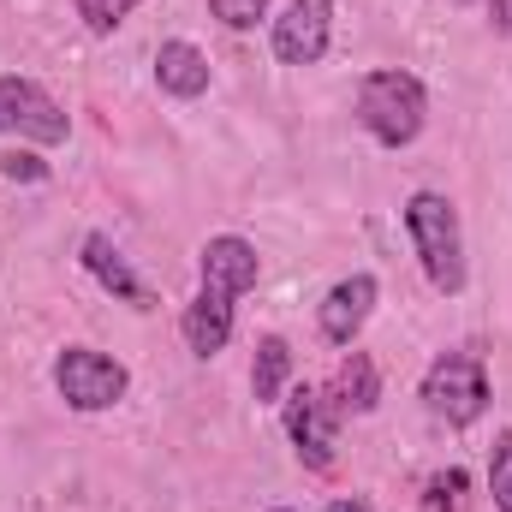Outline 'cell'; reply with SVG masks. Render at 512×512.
<instances>
[{
    "instance_id": "cell-1",
    "label": "cell",
    "mask_w": 512,
    "mask_h": 512,
    "mask_svg": "<svg viewBox=\"0 0 512 512\" xmlns=\"http://www.w3.org/2000/svg\"><path fill=\"white\" fill-rule=\"evenodd\" d=\"M423 120H429V90H423L417 72L382 66V72H364L358 78V126L370 131L382 149L417 143Z\"/></svg>"
},
{
    "instance_id": "cell-2",
    "label": "cell",
    "mask_w": 512,
    "mask_h": 512,
    "mask_svg": "<svg viewBox=\"0 0 512 512\" xmlns=\"http://www.w3.org/2000/svg\"><path fill=\"white\" fill-rule=\"evenodd\" d=\"M405 233H411V245H417V262H423L429 286H435L441 298H453V292L465 286V233H459L453 197H441V191H411V203H405Z\"/></svg>"
},
{
    "instance_id": "cell-3",
    "label": "cell",
    "mask_w": 512,
    "mask_h": 512,
    "mask_svg": "<svg viewBox=\"0 0 512 512\" xmlns=\"http://www.w3.org/2000/svg\"><path fill=\"white\" fill-rule=\"evenodd\" d=\"M423 405L435 417H447L453 429H471L489 411V370L477 352H441L423 370Z\"/></svg>"
},
{
    "instance_id": "cell-4",
    "label": "cell",
    "mask_w": 512,
    "mask_h": 512,
    "mask_svg": "<svg viewBox=\"0 0 512 512\" xmlns=\"http://www.w3.org/2000/svg\"><path fill=\"white\" fill-rule=\"evenodd\" d=\"M54 387H60V399L72 405V411H108V405H120L126 399V364L120 358H108V352H96V346H66L60 358H54Z\"/></svg>"
},
{
    "instance_id": "cell-5",
    "label": "cell",
    "mask_w": 512,
    "mask_h": 512,
    "mask_svg": "<svg viewBox=\"0 0 512 512\" xmlns=\"http://www.w3.org/2000/svg\"><path fill=\"white\" fill-rule=\"evenodd\" d=\"M0 131L24 143H66L72 120L36 78H0Z\"/></svg>"
},
{
    "instance_id": "cell-6",
    "label": "cell",
    "mask_w": 512,
    "mask_h": 512,
    "mask_svg": "<svg viewBox=\"0 0 512 512\" xmlns=\"http://www.w3.org/2000/svg\"><path fill=\"white\" fill-rule=\"evenodd\" d=\"M286 435L298 447V459L310 471H328L334 465V447H340V411L328 405L322 387H292L286 393Z\"/></svg>"
},
{
    "instance_id": "cell-7",
    "label": "cell",
    "mask_w": 512,
    "mask_h": 512,
    "mask_svg": "<svg viewBox=\"0 0 512 512\" xmlns=\"http://www.w3.org/2000/svg\"><path fill=\"white\" fill-rule=\"evenodd\" d=\"M268 42L280 66H316L334 42V0H286Z\"/></svg>"
},
{
    "instance_id": "cell-8",
    "label": "cell",
    "mask_w": 512,
    "mask_h": 512,
    "mask_svg": "<svg viewBox=\"0 0 512 512\" xmlns=\"http://www.w3.org/2000/svg\"><path fill=\"white\" fill-rule=\"evenodd\" d=\"M197 268H203V292L239 298V292H251V286H256V274H262V256H256L251 239H239V233H221V239H209V245H203Z\"/></svg>"
},
{
    "instance_id": "cell-9",
    "label": "cell",
    "mask_w": 512,
    "mask_h": 512,
    "mask_svg": "<svg viewBox=\"0 0 512 512\" xmlns=\"http://www.w3.org/2000/svg\"><path fill=\"white\" fill-rule=\"evenodd\" d=\"M376 274H346L328 298H322V340L328 346H352L358 334H364V322H370V310H376Z\"/></svg>"
},
{
    "instance_id": "cell-10",
    "label": "cell",
    "mask_w": 512,
    "mask_h": 512,
    "mask_svg": "<svg viewBox=\"0 0 512 512\" xmlns=\"http://www.w3.org/2000/svg\"><path fill=\"white\" fill-rule=\"evenodd\" d=\"M84 268H90V274L102 280V292H114L120 304H131V310H155V292L137 280V268L120 256V245H114L108 233H90V239H84Z\"/></svg>"
},
{
    "instance_id": "cell-11",
    "label": "cell",
    "mask_w": 512,
    "mask_h": 512,
    "mask_svg": "<svg viewBox=\"0 0 512 512\" xmlns=\"http://www.w3.org/2000/svg\"><path fill=\"white\" fill-rule=\"evenodd\" d=\"M179 334H185V346H191L197 358L227 352V340H233V298H221V292H197V298L185 304V316H179Z\"/></svg>"
},
{
    "instance_id": "cell-12",
    "label": "cell",
    "mask_w": 512,
    "mask_h": 512,
    "mask_svg": "<svg viewBox=\"0 0 512 512\" xmlns=\"http://www.w3.org/2000/svg\"><path fill=\"white\" fill-rule=\"evenodd\" d=\"M155 84L167 90V96H179V102H197L203 90H209V54L197 48V42H161V54H155Z\"/></svg>"
},
{
    "instance_id": "cell-13",
    "label": "cell",
    "mask_w": 512,
    "mask_h": 512,
    "mask_svg": "<svg viewBox=\"0 0 512 512\" xmlns=\"http://www.w3.org/2000/svg\"><path fill=\"white\" fill-rule=\"evenodd\" d=\"M376 399H382V370H376V358H370V352H346L340 370H334V382H328V405L364 417V411H376Z\"/></svg>"
},
{
    "instance_id": "cell-14",
    "label": "cell",
    "mask_w": 512,
    "mask_h": 512,
    "mask_svg": "<svg viewBox=\"0 0 512 512\" xmlns=\"http://www.w3.org/2000/svg\"><path fill=\"white\" fill-rule=\"evenodd\" d=\"M292 376V346L280 340V334H268V340H256V364H251V393L256 405H274L280 399V387Z\"/></svg>"
},
{
    "instance_id": "cell-15",
    "label": "cell",
    "mask_w": 512,
    "mask_h": 512,
    "mask_svg": "<svg viewBox=\"0 0 512 512\" xmlns=\"http://www.w3.org/2000/svg\"><path fill=\"white\" fill-rule=\"evenodd\" d=\"M489 495L501 512H512V429H501L489 447Z\"/></svg>"
},
{
    "instance_id": "cell-16",
    "label": "cell",
    "mask_w": 512,
    "mask_h": 512,
    "mask_svg": "<svg viewBox=\"0 0 512 512\" xmlns=\"http://www.w3.org/2000/svg\"><path fill=\"white\" fill-rule=\"evenodd\" d=\"M131 12H137V0H78V18L96 30V36H108V30H120Z\"/></svg>"
},
{
    "instance_id": "cell-17",
    "label": "cell",
    "mask_w": 512,
    "mask_h": 512,
    "mask_svg": "<svg viewBox=\"0 0 512 512\" xmlns=\"http://www.w3.org/2000/svg\"><path fill=\"white\" fill-rule=\"evenodd\" d=\"M429 512H459L465 507V471L453 465V471H441V477H429Z\"/></svg>"
},
{
    "instance_id": "cell-18",
    "label": "cell",
    "mask_w": 512,
    "mask_h": 512,
    "mask_svg": "<svg viewBox=\"0 0 512 512\" xmlns=\"http://www.w3.org/2000/svg\"><path fill=\"white\" fill-rule=\"evenodd\" d=\"M209 12H215L227 30H256V18L268 12V0H209Z\"/></svg>"
},
{
    "instance_id": "cell-19",
    "label": "cell",
    "mask_w": 512,
    "mask_h": 512,
    "mask_svg": "<svg viewBox=\"0 0 512 512\" xmlns=\"http://www.w3.org/2000/svg\"><path fill=\"white\" fill-rule=\"evenodd\" d=\"M0 173H6L12 185H42V179H48V161H36L30 149H6V155H0Z\"/></svg>"
},
{
    "instance_id": "cell-20",
    "label": "cell",
    "mask_w": 512,
    "mask_h": 512,
    "mask_svg": "<svg viewBox=\"0 0 512 512\" xmlns=\"http://www.w3.org/2000/svg\"><path fill=\"white\" fill-rule=\"evenodd\" d=\"M489 18H495L501 36H512V0H489Z\"/></svg>"
},
{
    "instance_id": "cell-21",
    "label": "cell",
    "mask_w": 512,
    "mask_h": 512,
    "mask_svg": "<svg viewBox=\"0 0 512 512\" xmlns=\"http://www.w3.org/2000/svg\"><path fill=\"white\" fill-rule=\"evenodd\" d=\"M328 512H370V501H358V495H352V501H334Z\"/></svg>"
},
{
    "instance_id": "cell-22",
    "label": "cell",
    "mask_w": 512,
    "mask_h": 512,
    "mask_svg": "<svg viewBox=\"0 0 512 512\" xmlns=\"http://www.w3.org/2000/svg\"><path fill=\"white\" fill-rule=\"evenodd\" d=\"M268 512H292V507H268Z\"/></svg>"
}]
</instances>
